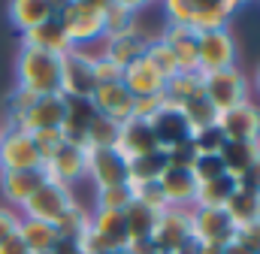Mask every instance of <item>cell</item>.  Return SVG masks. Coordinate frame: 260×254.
I'll return each mask as SVG.
<instances>
[{"mask_svg": "<svg viewBox=\"0 0 260 254\" xmlns=\"http://www.w3.org/2000/svg\"><path fill=\"white\" fill-rule=\"evenodd\" d=\"M58 18L64 24L73 49H91L94 43H103V34H106V3H91V0L58 3Z\"/></svg>", "mask_w": 260, "mask_h": 254, "instance_id": "6da1fadb", "label": "cell"}, {"mask_svg": "<svg viewBox=\"0 0 260 254\" xmlns=\"http://www.w3.org/2000/svg\"><path fill=\"white\" fill-rule=\"evenodd\" d=\"M15 73H18V88H27L37 97L61 94V58L49 52L21 46L15 58Z\"/></svg>", "mask_w": 260, "mask_h": 254, "instance_id": "7a4b0ae2", "label": "cell"}, {"mask_svg": "<svg viewBox=\"0 0 260 254\" xmlns=\"http://www.w3.org/2000/svg\"><path fill=\"white\" fill-rule=\"evenodd\" d=\"M203 94L215 106V112L221 115V112L236 109L239 103L251 100V82L239 67H227V70L203 76Z\"/></svg>", "mask_w": 260, "mask_h": 254, "instance_id": "3957f363", "label": "cell"}, {"mask_svg": "<svg viewBox=\"0 0 260 254\" xmlns=\"http://www.w3.org/2000/svg\"><path fill=\"white\" fill-rule=\"evenodd\" d=\"M76 190L67 188V185H58V182H43L40 188L30 194V200L18 209L21 218H34V221H46V224H58L67 212L76 206Z\"/></svg>", "mask_w": 260, "mask_h": 254, "instance_id": "277c9868", "label": "cell"}, {"mask_svg": "<svg viewBox=\"0 0 260 254\" xmlns=\"http://www.w3.org/2000/svg\"><path fill=\"white\" fill-rule=\"evenodd\" d=\"M24 170H43V157L34 136L18 127H0V173Z\"/></svg>", "mask_w": 260, "mask_h": 254, "instance_id": "5b68a950", "label": "cell"}, {"mask_svg": "<svg viewBox=\"0 0 260 254\" xmlns=\"http://www.w3.org/2000/svg\"><path fill=\"white\" fill-rule=\"evenodd\" d=\"M94 58H97V52H91V49H70L61 58V94L64 97L91 100V94L97 88Z\"/></svg>", "mask_w": 260, "mask_h": 254, "instance_id": "8992f818", "label": "cell"}, {"mask_svg": "<svg viewBox=\"0 0 260 254\" xmlns=\"http://www.w3.org/2000/svg\"><path fill=\"white\" fill-rule=\"evenodd\" d=\"M191 242V209H164L154 221L148 245L154 254H173Z\"/></svg>", "mask_w": 260, "mask_h": 254, "instance_id": "52a82bcc", "label": "cell"}, {"mask_svg": "<svg viewBox=\"0 0 260 254\" xmlns=\"http://www.w3.org/2000/svg\"><path fill=\"white\" fill-rule=\"evenodd\" d=\"M85 179L94 190L127 185V161L115 148H85Z\"/></svg>", "mask_w": 260, "mask_h": 254, "instance_id": "ba28073f", "label": "cell"}, {"mask_svg": "<svg viewBox=\"0 0 260 254\" xmlns=\"http://www.w3.org/2000/svg\"><path fill=\"white\" fill-rule=\"evenodd\" d=\"M236 67V40L230 30L197 34V73L209 76L218 70Z\"/></svg>", "mask_w": 260, "mask_h": 254, "instance_id": "9c48e42d", "label": "cell"}, {"mask_svg": "<svg viewBox=\"0 0 260 254\" xmlns=\"http://www.w3.org/2000/svg\"><path fill=\"white\" fill-rule=\"evenodd\" d=\"M236 236V224L224 209H191V239L197 245L227 248Z\"/></svg>", "mask_w": 260, "mask_h": 254, "instance_id": "30bf717a", "label": "cell"}, {"mask_svg": "<svg viewBox=\"0 0 260 254\" xmlns=\"http://www.w3.org/2000/svg\"><path fill=\"white\" fill-rule=\"evenodd\" d=\"M148 43H151V34H145L142 24H136V27L124 30V34L106 37L103 46L97 49V55H103L109 64H115L118 70H124V67H130L133 61H139V58L145 55Z\"/></svg>", "mask_w": 260, "mask_h": 254, "instance_id": "8fae6325", "label": "cell"}, {"mask_svg": "<svg viewBox=\"0 0 260 254\" xmlns=\"http://www.w3.org/2000/svg\"><path fill=\"white\" fill-rule=\"evenodd\" d=\"M218 130L227 142H260V106L254 100L239 103L218 115Z\"/></svg>", "mask_w": 260, "mask_h": 254, "instance_id": "7c38bea8", "label": "cell"}, {"mask_svg": "<svg viewBox=\"0 0 260 254\" xmlns=\"http://www.w3.org/2000/svg\"><path fill=\"white\" fill-rule=\"evenodd\" d=\"M67 112V97L64 94H46L37 97V103L15 121H9V127H18L24 133H40V130H58L64 121Z\"/></svg>", "mask_w": 260, "mask_h": 254, "instance_id": "4fadbf2b", "label": "cell"}, {"mask_svg": "<svg viewBox=\"0 0 260 254\" xmlns=\"http://www.w3.org/2000/svg\"><path fill=\"white\" fill-rule=\"evenodd\" d=\"M88 230L94 233L97 245L103 254L127 251V227H124V212H109V209H94L91 206V221Z\"/></svg>", "mask_w": 260, "mask_h": 254, "instance_id": "5bb4252c", "label": "cell"}, {"mask_svg": "<svg viewBox=\"0 0 260 254\" xmlns=\"http://www.w3.org/2000/svg\"><path fill=\"white\" fill-rule=\"evenodd\" d=\"M43 173L49 182H58V185H67V188L76 190V185L85 179V148L79 145H61L46 164H43Z\"/></svg>", "mask_w": 260, "mask_h": 254, "instance_id": "9a60e30c", "label": "cell"}, {"mask_svg": "<svg viewBox=\"0 0 260 254\" xmlns=\"http://www.w3.org/2000/svg\"><path fill=\"white\" fill-rule=\"evenodd\" d=\"M21 46H24V49L49 52V55H55V58H64L67 52L73 49V43H70V37H67V30H64V24H61V18H58V12H55L49 21L37 24L34 30L21 34Z\"/></svg>", "mask_w": 260, "mask_h": 254, "instance_id": "2e32d148", "label": "cell"}, {"mask_svg": "<svg viewBox=\"0 0 260 254\" xmlns=\"http://www.w3.org/2000/svg\"><path fill=\"white\" fill-rule=\"evenodd\" d=\"M91 106L97 109V115L112 118L118 124H124L133 115V97L127 94V88L121 82H109V85H97L91 94Z\"/></svg>", "mask_w": 260, "mask_h": 254, "instance_id": "e0dca14e", "label": "cell"}, {"mask_svg": "<svg viewBox=\"0 0 260 254\" xmlns=\"http://www.w3.org/2000/svg\"><path fill=\"white\" fill-rule=\"evenodd\" d=\"M97 109L91 106V100H79V97H67V112H64V121L58 127L61 139L67 145H79L85 148L88 142V127L94 121Z\"/></svg>", "mask_w": 260, "mask_h": 254, "instance_id": "ac0fdd59", "label": "cell"}, {"mask_svg": "<svg viewBox=\"0 0 260 254\" xmlns=\"http://www.w3.org/2000/svg\"><path fill=\"white\" fill-rule=\"evenodd\" d=\"M115 151H118L124 161H133V157H142V154H151V151H160V148H157L154 130H151L148 121L127 118V121L121 124V130H118Z\"/></svg>", "mask_w": 260, "mask_h": 254, "instance_id": "d6986e66", "label": "cell"}, {"mask_svg": "<svg viewBox=\"0 0 260 254\" xmlns=\"http://www.w3.org/2000/svg\"><path fill=\"white\" fill-rule=\"evenodd\" d=\"M157 40H164L170 46L173 58L179 64V73H197V30L194 27L164 24V30L157 34Z\"/></svg>", "mask_w": 260, "mask_h": 254, "instance_id": "ffe728a7", "label": "cell"}, {"mask_svg": "<svg viewBox=\"0 0 260 254\" xmlns=\"http://www.w3.org/2000/svg\"><path fill=\"white\" fill-rule=\"evenodd\" d=\"M239 12V3L236 0H206L200 3L194 0V27L197 34H209V30H227L230 18Z\"/></svg>", "mask_w": 260, "mask_h": 254, "instance_id": "44dd1931", "label": "cell"}, {"mask_svg": "<svg viewBox=\"0 0 260 254\" xmlns=\"http://www.w3.org/2000/svg\"><path fill=\"white\" fill-rule=\"evenodd\" d=\"M46 182V173L43 170H24V173H0V194L3 200L9 203V209H21L30 194Z\"/></svg>", "mask_w": 260, "mask_h": 254, "instance_id": "7402d4cb", "label": "cell"}, {"mask_svg": "<svg viewBox=\"0 0 260 254\" xmlns=\"http://www.w3.org/2000/svg\"><path fill=\"white\" fill-rule=\"evenodd\" d=\"M157 185L164 190V200L170 209H194L197 197V182L188 170H164V176L157 179Z\"/></svg>", "mask_w": 260, "mask_h": 254, "instance_id": "603a6c76", "label": "cell"}, {"mask_svg": "<svg viewBox=\"0 0 260 254\" xmlns=\"http://www.w3.org/2000/svg\"><path fill=\"white\" fill-rule=\"evenodd\" d=\"M121 85L127 88V94L136 97H154V94H164V79L145 64V58L133 61L130 67L121 70Z\"/></svg>", "mask_w": 260, "mask_h": 254, "instance_id": "cb8c5ba5", "label": "cell"}, {"mask_svg": "<svg viewBox=\"0 0 260 254\" xmlns=\"http://www.w3.org/2000/svg\"><path fill=\"white\" fill-rule=\"evenodd\" d=\"M151 130H154V139H157V148H160V151H170L173 145L191 139V130L185 124V118H182L179 109H173V106L160 109V112L151 118Z\"/></svg>", "mask_w": 260, "mask_h": 254, "instance_id": "d4e9b609", "label": "cell"}, {"mask_svg": "<svg viewBox=\"0 0 260 254\" xmlns=\"http://www.w3.org/2000/svg\"><path fill=\"white\" fill-rule=\"evenodd\" d=\"M58 12V3H43V0H12L9 3V21L15 24L18 34L34 30L37 24L49 21Z\"/></svg>", "mask_w": 260, "mask_h": 254, "instance_id": "484cf974", "label": "cell"}, {"mask_svg": "<svg viewBox=\"0 0 260 254\" xmlns=\"http://www.w3.org/2000/svg\"><path fill=\"white\" fill-rule=\"evenodd\" d=\"M15 236L24 242V248L30 254H49L58 245V230L46 221H34V218H21Z\"/></svg>", "mask_w": 260, "mask_h": 254, "instance_id": "4316f807", "label": "cell"}, {"mask_svg": "<svg viewBox=\"0 0 260 254\" xmlns=\"http://www.w3.org/2000/svg\"><path fill=\"white\" fill-rule=\"evenodd\" d=\"M257 154H260V142H224L221 151H218V157L224 164V173L236 182L248 173V167L254 164Z\"/></svg>", "mask_w": 260, "mask_h": 254, "instance_id": "83f0119b", "label": "cell"}, {"mask_svg": "<svg viewBox=\"0 0 260 254\" xmlns=\"http://www.w3.org/2000/svg\"><path fill=\"white\" fill-rule=\"evenodd\" d=\"M160 212H151L148 206L130 200V206L124 209V227H127V248L133 245H145L151 230H154V221H157Z\"/></svg>", "mask_w": 260, "mask_h": 254, "instance_id": "f1b7e54d", "label": "cell"}, {"mask_svg": "<svg viewBox=\"0 0 260 254\" xmlns=\"http://www.w3.org/2000/svg\"><path fill=\"white\" fill-rule=\"evenodd\" d=\"M167 170V154L164 151H151V154H142V157H133L127 161V185H148V182H157Z\"/></svg>", "mask_w": 260, "mask_h": 254, "instance_id": "f546056e", "label": "cell"}, {"mask_svg": "<svg viewBox=\"0 0 260 254\" xmlns=\"http://www.w3.org/2000/svg\"><path fill=\"white\" fill-rule=\"evenodd\" d=\"M224 212L230 215V221H233L236 227H245V224L257 221L260 218V194L245 190V188H236L233 190V197L227 200Z\"/></svg>", "mask_w": 260, "mask_h": 254, "instance_id": "4dcf8cb0", "label": "cell"}, {"mask_svg": "<svg viewBox=\"0 0 260 254\" xmlns=\"http://www.w3.org/2000/svg\"><path fill=\"white\" fill-rule=\"evenodd\" d=\"M236 188H239V185H236V179H230V176H221V179H215V182L197 185L194 209H224Z\"/></svg>", "mask_w": 260, "mask_h": 254, "instance_id": "1f68e13d", "label": "cell"}, {"mask_svg": "<svg viewBox=\"0 0 260 254\" xmlns=\"http://www.w3.org/2000/svg\"><path fill=\"white\" fill-rule=\"evenodd\" d=\"M203 94V76L200 73H176L173 79L164 82V97L173 109H179L185 100Z\"/></svg>", "mask_w": 260, "mask_h": 254, "instance_id": "d6a6232c", "label": "cell"}, {"mask_svg": "<svg viewBox=\"0 0 260 254\" xmlns=\"http://www.w3.org/2000/svg\"><path fill=\"white\" fill-rule=\"evenodd\" d=\"M179 115L185 118V124H188L191 133L218 124V112H215V106L206 100V94H197L191 100H185V103L179 106Z\"/></svg>", "mask_w": 260, "mask_h": 254, "instance_id": "836d02e7", "label": "cell"}, {"mask_svg": "<svg viewBox=\"0 0 260 254\" xmlns=\"http://www.w3.org/2000/svg\"><path fill=\"white\" fill-rule=\"evenodd\" d=\"M136 12H139V3H130V0H106V37H115V34H124L130 27H136Z\"/></svg>", "mask_w": 260, "mask_h": 254, "instance_id": "e575fe53", "label": "cell"}, {"mask_svg": "<svg viewBox=\"0 0 260 254\" xmlns=\"http://www.w3.org/2000/svg\"><path fill=\"white\" fill-rule=\"evenodd\" d=\"M145 64L167 82V79H173L176 73H179V64L173 58V52H170V46L164 43V40H157V37H151V43H148V49H145Z\"/></svg>", "mask_w": 260, "mask_h": 254, "instance_id": "d590c367", "label": "cell"}, {"mask_svg": "<svg viewBox=\"0 0 260 254\" xmlns=\"http://www.w3.org/2000/svg\"><path fill=\"white\" fill-rule=\"evenodd\" d=\"M88 221H91V206H82V200H76V206H73L64 218L55 224V230H58V239L76 242V239H79V236L88 230Z\"/></svg>", "mask_w": 260, "mask_h": 254, "instance_id": "8d00e7d4", "label": "cell"}, {"mask_svg": "<svg viewBox=\"0 0 260 254\" xmlns=\"http://www.w3.org/2000/svg\"><path fill=\"white\" fill-rule=\"evenodd\" d=\"M118 130H121L118 121L103 118V115H94V121L88 127V142H85V148H115Z\"/></svg>", "mask_w": 260, "mask_h": 254, "instance_id": "74e56055", "label": "cell"}, {"mask_svg": "<svg viewBox=\"0 0 260 254\" xmlns=\"http://www.w3.org/2000/svg\"><path fill=\"white\" fill-rule=\"evenodd\" d=\"M188 173L194 176L197 185H206V182H215V179L227 176V173H224V164H221L218 154H197Z\"/></svg>", "mask_w": 260, "mask_h": 254, "instance_id": "f35d334b", "label": "cell"}, {"mask_svg": "<svg viewBox=\"0 0 260 254\" xmlns=\"http://www.w3.org/2000/svg\"><path fill=\"white\" fill-rule=\"evenodd\" d=\"M130 206V188L118 185V188L94 190V209H109V212H124Z\"/></svg>", "mask_w": 260, "mask_h": 254, "instance_id": "ab89813d", "label": "cell"}, {"mask_svg": "<svg viewBox=\"0 0 260 254\" xmlns=\"http://www.w3.org/2000/svg\"><path fill=\"white\" fill-rule=\"evenodd\" d=\"M127 188H130V200L148 206L151 212H164V209H170L167 200H164V190H160L157 182H148V185H127Z\"/></svg>", "mask_w": 260, "mask_h": 254, "instance_id": "60d3db41", "label": "cell"}, {"mask_svg": "<svg viewBox=\"0 0 260 254\" xmlns=\"http://www.w3.org/2000/svg\"><path fill=\"white\" fill-rule=\"evenodd\" d=\"M227 139H224V133L215 127H206V130H197L191 133V145H194L197 154H218L221 151V145H224Z\"/></svg>", "mask_w": 260, "mask_h": 254, "instance_id": "b9f144b4", "label": "cell"}, {"mask_svg": "<svg viewBox=\"0 0 260 254\" xmlns=\"http://www.w3.org/2000/svg\"><path fill=\"white\" fill-rule=\"evenodd\" d=\"M170 103H167V97L164 94H154V97H136L133 100V115L130 118H136V121H148L151 124V118L160 112V109H167Z\"/></svg>", "mask_w": 260, "mask_h": 254, "instance_id": "7bdbcfd3", "label": "cell"}, {"mask_svg": "<svg viewBox=\"0 0 260 254\" xmlns=\"http://www.w3.org/2000/svg\"><path fill=\"white\" fill-rule=\"evenodd\" d=\"M164 15H167V24L191 27V21H194V0H170V3H164Z\"/></svg>", "mask_w": 260, "mask_h": 254, "instance_id": "ee69618b", "label": "cell"}, {"mask_svg": "<svg viewBox=\"0 0 260 254\" xmlns=\"http://www.w3.org/2000/svg\"><path fill=\"white\" fill-rule=\"evenodd\" d=\"M37 103V94L34 91H27V88H18L15 85V91L6 97V109H9V121H15V118H21L30 106Z\"/></svg>", "mask_w": 260, "mask_h": 254, "instance_id": "f6af8a7d", "label": "cell"}, {"mask_svg": "<svg viewBox=\"0 0 260 254\" xmlns=\"http://www.w3.org/2000/svg\"><path fill=\"white\" fill-rule=\"evenodd\" d=\"M164 154H167V167H170V170H191V164H194V157H197L191 139H185V142L173 145V148H170V151H164Z\"/></svg>", "mask_w": 260, "mask_h": 254, "instance_id": "bcb514c9", "label": "cell"}, {"mask_svg": "<svg viewBox=\"0 0 260 254\" xmlns=\"http://www.w3.org/2000/svg\"><path fill=\"white\" fill-rule=\"evenodd\" d=\"M34 136V142H37V148H40V157H43V164L64 145V139H61V133L58 130H40V133H30Z\"/></svg>", "mask_w": 260, "mask_h": 254, "instance_id": "7dc6e473", "label": "cell"}, {"mask_svg": "<svg viewBox=\"0 0 260 254\" xmlns=\"http://www.w3.org/2000/svg\"><path fill=\"white\" fill-rule=\"evenodd\" d=\"M233 242H236V245H242V248H248V251H257L260 254V218H257V221H251V224H245V227H236Z\"/></svg>", "mask_w": 260, "mask_h": 254, "instance_id": "c3c4849f", "label": "cell"}, {"mask_svg": "<svg viewBox=\"0 0 260 254\" xmlns=\"http://www.w3.org/2000/svg\"><path fill=\"white\" fill-rule=\"evenodd\" d=\"M94 79H97V85L121 82V70H118L115 64H109L103 55H97V58H94Z\"/></svg>", "mask_w": 260, "mask_h": 254, "instance_id": "681fc988", "label": "cell"}, {"mask_svg": "<svg viewBox=\"0 0 260 254\" xmlns=\"http://www.w3.org/2000/svg\"><path fill=\"white\" fill-rule=\"evenodd\" d=\"M18 221H21V212H15L9 206H0V242H6L9 236H15Z\"/></svg>", "mask_w": 260, "mask_h": 254, "instance_id": "f907efd6", "label": "cell"}, {"mask_svg": "<svg viewBox=\"0 0 260 254\" xmlns=\"http://www.w3.org/2000/svg\"><path fill=\"white\" fill-rule=\"evenodd\" d=\"M239 188H245V190H254V194H260V154L254 157V164L248 167V173L236 182Z\"/></svg>", "mask_w": 260, "mask_h": 254, "instance_id": "816d5d0a", "label": "cell"}, {"mask_svg": "<svg viewBox=\"0 0 260 254\" xmlns=\"http://www.w3.org/2000/svg\"><path fill=\"white\" fill-rule=\"evenodd\" d=\"M0 254H30V251L24 248V242L18 236H9L6 242H0Z\"/></svg>", "mask_w": 260, "mask_h": 254, "instance_id": "f5cc1de1", "label": "cell"}, {"mask_svg": "<svg viewBox=\"0 0 260 254\" xmlns=\"http://www.w3.org/2000/svg\"><path fill=\"white\" fill-rule=\"evenodd\" d=\"M55 254H82L79 248H76V242H67V239H58V245L52 248Z\"/></svg>", "mask_w": 260, "mask_h": 254, "instance_id": "db71d44e", "label": "cell"}, {"mask_svg": "<svg viewBox=\"0 0 260 254\" xmlns=\"http://www.w3.org/2000/svg\"><path fill=\"white\" fill-rule=\"evenodd\" d=\"M221 254H257V251H248V248H242V245H236V242H230L227 248H221Z\"/></svg>", "mask_w": 260, "mask_h": 254, "instance_id": "11a10c76", "label": "cell"}, {"mask_svg": "<svg viewBox=\"0 0 260 254\" xmlns=\"http://www.w3.org/2000/svg\"><path fill=\"white\" fill-rule=\"evenodd\" d=\"M173 254H200V245H197L194 239H191V242H188V245H182V248H179V251H173Z\"/></svg>", "mask_w": 260, "mask_h": 254, "instance_id": "9f6ffc18", "label": "cell"}, {"mask_svg": "<svg viewBox=\"0 0 260 254\" xmlns=\"http://www.w3.org/2000/svg\"><path fill=\"white\" fill-rule=\"evenodd\" d=\"M254 91L260 94V64H257V70H254Z\"/></svg>", "mask_w": 260, "mask_h": 254, "instance_id": "6f0895ef", "label": "cell"}, {"mask_svg": "<svg viewBox=\"0 0 260 254\" xmlns=\"http://www.w3.org/2000/svg\"><path fill=\"white\" fill-rule=\"evenodd\" d=\"M112 254H130V251H112Z\"/></svg>", "mask_w": 260, "mask_h": 254, "instance_id": "680465c9", "label": "cell"}, {"mask_svg": "<svg viewBox=\"0 0 260 254\" xmlns=\"http://www.w3.org/2000/svg\"><path fill=\"white\" fill-rule=\"evenodd\" d=\"M49 254H55V251H49Z\"/></svg>", "mask_w": 260, "mask_h": 254, "instance_id": "91938a15", "label": "cell"}]
</instances>
